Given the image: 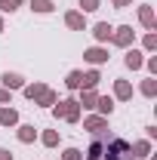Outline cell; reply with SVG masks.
I'll return each mask as SVG.
<instances>
[{
  "mask_svg": "<svg viewBox=\"0 0 157 160\" xmlns=\"http://www.w3.org/2000/svg\"><path fill=\"white\" fill-rule=\"evenodd\" d=\"M96 99H99L96 89H83V92H80V99H77L80 111H96Z\"/></svg>",
  "mask_w": 157,
  "mask_h": 160,
  "instance_id": "obj_16",
  "label": "cell"
},
{
  "mask_svg": "<svg viewBox=\"0 0 157 160\" xmlns=\"http://www.w3.org/2000/svg\"><path fill=\"white\" fill-rule=\"evenodd\" d=\"M22 9V0H0V16H13V12H19Z\"/></svg>",
  "mask_w": 157,
  "mask_h": 160,
  "instance_id": "obj_24",
  "label": "cell"
},
{
  "mask_svg": "<svg viewBox=\"0 0 157 160\" xmlns=\"http://www.w3.org/2000/svg\"><path fill=\"white\" fill-rule=\"evenodd\" d=\"M28 9L37 12V16H49V12L56 9V3H53V0H28Z\"/></svg>",
  "mask_w": 157,
  "mask_h": 160,
  "instance_id": "obj_17",
  "label": "cell"
},
{
  "mask_svg": "<svg viewBox=\"0 0 157 160\" xmlns=\"http://www.w3.org/2000/svg\"><path fill=\"white\" fill-rule=\"evenodd\" d=\"M77 6H80V12L86 16V12H96L99 6H102V0H77Z\"/></svg>",
  "mask_w": 157,
  "mask_h": 160,
  "instance_id": "obj_26",
  "label": "cell"
},
{
  "mask_svg": "<svg viewBox=\"0 0 157 160\" xmlns=\"http://www.w3.org/2000/svg\"><path fill=\"white\" fill-rule=\"evenodd\" d=\"M56 102H59V92H56V89H46V92H43V96L34 102V105H40V108H53Z\"/></svg>",
  "mask_w": 157,
  "mask_h": 160,
  "instance_id": "obj_22",
  "label": "cell"
},
{
  "mask_svg": "<svg viewBox=\"0 0 157 160\" xmlns=\"http://www.w3.org/2000/svg\"><path fill=\"white\" fill-rule=\"evenodd\" d=\"M108 43H114L120 49H129L133 43H136V31H133V25H117L114 31H111V40Z\"/></svg>",
  "mask_w": 157,
  "mask_h": 160,
  "instance_id": "obj_2",
  "label": "cell"
},
{
  "mask_svg": "<svg viewBox=\"0 0 157 160\" xmlns=\"http://www.w3.org/2000/svg\"><path fill=\"white\" fill-rule=\"evenodd\" d=\"M139 25H142V28H148V31H154V25H157L154 6H139Z\"/></svg>",
  "mask_w": 157,
  "mask_h": 160,
  "instance_id": "obj_15",
  "label": "cell"
},
{
  "mask_svg": "<svg viewBox=\"0 0 157 160\" xmlns=\"http://www.w3.org/2000/svg\"><path fill=\"white\" fill-rule=\"evenodd\" d=\"M3 31H6V22H3V16H0V34H3Z\"/></svg>",
  "mask_w": 157,
  "mask_h": 160,
  "instance_id": "obj_34",
  "label": "cell"
},
{
  "mask_svg": "<svg viewBox=\"0 0 157 160\" xmlns=\"http://www.w3.org/2000/svg\"><path fill=\"white\" fill-rule=\"evenodd\" d=\"M102 148H105L102 142H93V145H89V151H86V157H83V160H102Z\"/></svg>",
  "mask_w": 157,
  "mask_h": 160,
  "instance_id": "obj_27",
  "label": "cell"
},
{
  "mask_svg": "<svg viewBox=\"0 0 157 160\" xmlns=\"http://www.w3.org/2000/svg\"><path fill=\"white\" fill-rule=\"evenodd\" d=\"M142 46H145V52H154V49H157V34H154V31H145Z\"/></svg>",
  "mask_w": 157,
  "mask_h": 160,
  "instance_id": "obj_25",
  "label": "cell"
},
{
  "mask_svg": "<svg viewBox=\"0 0 157 160\" xmlns=\"http://www.w3.org/2000/svg\"><path fill=\"white\" fill-rule=\"evenodd\" d=\"M37 139L43 142V148H59L62 136H59V129H43V132H37Z\"/></svg>",
  "mask_w": 157,
  "mask_h": 160,
  "instance_id": "obj_18",
  "label": "cell"
},
{
  "mask_svg": "<svg viewBox=\"0 0 157 160\" xmlns=\"http://www.w3.org/2000/svg\"><path fill=\"white\" fill-rule=\"evenodd\" d=\"M46 89H49V86H46L43 80H34V83H25V86H22V92H25V99H28V102H37Z\"/></svg>",
  "mask_w": 157,
  "mask_h": 160,
  "instance_id": "obj_12",
  "label": "cell"
},
{
  "mask_svg": "<svg viewBox=\"0 0 157 160\" xmlns=\"http://www.w3.org/2000/svg\"><path fill=\"white\" fill-rule=\"evenodd\" d=\"M96 111L102 117H111V114H114V99H111V96H99L96 99Z\"/></svg>",
  "mask_w": 157,
  "mask_h": 160,
  "instance_id": "obj_20",
  "label": "cell"
},
{
  "mask_svg": "<svg viewBox=\"0 0 157 160\" xmlns=\"http://www.w3.org/2000/svg\"><path fill=\"white\" fill-rule=\"evenodd\" d=\"M111 3H114L117 9H126V6H133V0H111Z\"/></svg>",
  "mask_w": 157,
  "mask_h": 160,
  "instance_id": "obj_33",
  "label": "cell"
},
{
  "mask_svg": "<svg viewBox=\"0 0 157 160\" xmlns=\"http://www.w3.org/2000/svg\"><path fill=\"white\" fill-rule=\"evenodd\" d=\"M111 99L114 102H129L133 99V83H129V80H114V96H111Z\"/></svg>",
  "mask_w": 157,
  "mask_h": 160,
  "instance_id": "obj_9",
  "label": "cell"
},
{
  "mask_svg": "<svg viewBox=\"0 0 157 160\" xmlns=\"http://www.w3.org/2000/svg\"><path fill=\"white\" fill-rule=\"evenodd\" d=\"M83 129L93 132V136H99V132L108 129V117H102V114H89V117H83Z\"/></svg>",
  "mask_w": 157,
  "mask_h": 160,
  "instance_id": "obj_6",
  "label": "cell"
},
{
  "mask_svg": "<svg viewBox=\"0 0 157 160\" xmlns=\"http://www.w3.org/2000/svg\"><path fill=\"white\" fill-rule=\"evenodd\" d=\"M111 31H114V25H111V22H96L89 34H93V40H96V43H102V46H105V43L111 40Z\"/></svg>",
  "mask_w": 157,
  "mask_h": 160,
  "instance_id": "obj_7",
  "label": "cell"
},
{
  "mask_svg": "<svg viewBox=\"0 0 157 160\" xmlns=\"http://www.w3.org/2000/svg\"><path fill=\"white\" fill-rule=\"evenodd\" d=\"M129 157H136V160L151 157V142H148V139H139L136 145H129Z\"/></svg>",
  "mask_w": 157,
  "mask_h": 160,
  "instance_id": "obj_14",
  "label": "cell"
},
{
  "mask_svg": "<svg viewBox=\"0 0 157 160\" xmlns=\"http://www.w3.org/2000/svg\"><path fill=\"white\" fill-rule=\"evenodd\" d=\"M62 160H83V151L80 148H65L62 151Z\"/></svg>",
  "mask_w": 157,
  "mask_h": 160,
  "instance_id": "obj_28",
  "label": "cell"
},
{
  "mask_svg": "<svg viewBox=\"0 0 157 160\" xmlns=\"http://www.w3.org/2000/svg\"><path fill=\"white\" fill-rule=\"evenodd\" d=\"M80 83H83V71H68L65 86H68V89H80Z\"/></svg>",
  "mask_w": 157,
  "mask_h": 160,
  "instance_id": "obj_23",
  "label": "cell"
},
{
  "mask_svg": "<svg viewBox=\"0 0 157 160\" xmlns=\"http://www.w3.org/2000/svg\"><path fill=\"white\" fill-rule=\"evenodd\" d=\"M83 59L89 62L93 68H99V65H108V59H111V56H108V46H102V43H96V46H89V49L83 52Z\"/></svg>",
  "mask_w": 157,
  "mask_h": 160,
  "instance_id": "obj_4",
  "label": "cell"
},
{
  "mask_svg": "<svg viewBox=\"0 0 157 160\" xmlns=\"http://www.w3.org/2000/svg\"><path fill=\"white\" fill-rule=\"evenodd\" d=\"M0 160H16V154H13L9 148H0Z\"/></svg>",
  "mask_w": 157,
  "mask_h": 160,
  "instance_id": "obj_32",
  "label": "cell"
},
{
  "mask_svg": "<svg viewBox=\"0 0 157 160\" xmlns=\"http://www.w3.org/2000/svg\"><path fill=\"white\" fill-rule=\"evenodd\" d=\"M99 83H102V74H99V68H89V71H83V83H80V89H96Z\"/></svg>",
  "mask_w": 157,
  "mask_h": 160,
  "instance_id": "obj_19",
  "label": "cell"
},
{
  "mask_svg": "<svg viewBox=\"0 0 157 160\" xmlns=\"http://www.w3.org/2000/svg\"><path fill=\"white\" fill-rule=\"evenodd\" d=\"M25 83H28V80L22 77L19 71H3V74H0V86H3V89H9V92H16V89H22Z\"/></svg>",
  "mask_w": 157,
  "mask_h": 160,
  "instance_id": "obj_5",
  "label": "cell"
},
{
  "mask_svg": "<svg viewBox=\"0 0 157 160\" xmlns=\"http://www.w3.org/2000/svg\"><path fill=\"white\" fill-rule=\"evenodd\" d=\"M0 105H13V92L0 86Z\"/></svg>",
  "mask_w": 157,
  "mask_h": 160,
  "instance_id": "obj_30",
  "label": "cell"
},
{
  "mask_svg": "<svg viewBox=\"0 0 157 160\" xmlns=\"http://www.w3.org/2000/svg\"><path fill=\"white\" fill-rule=\"evenodd\" d=\"M65 25H68L71 31H86V16H83L80 9H68V12H65Z\"/></svg>",
  "mask_w": 157,
  "mask_h": 160,
  "instance_id": "obj_10",
  "label": "cell"
},
{
  "mask_svg": "<svg viewBox=\"0 0 157 160\" xmlns=\"http://www.w3.org/2000/svg\"><path fill=\"white\" fill-rule=\"evenodd\" d=\"M145 139H148V142L157 139V126H145Z\"/></svg>",
  "mask_w": 157,
  "mask_h": 160,
  "instance_id": "obj_31",
  "label": "cell"
},
{
  "mask_svg": "<svg viewBox=\"0 0 157 160\" xmlns=\"http://www.w3.org/2000/svg\"><path fill=\"white\" fill-rule=\"evenodd\" d=\"M139 92H142L145 99H154L157 96V77H145L142 83H139Z\"/></svg>",
  "mask_w": 157,
  "mask_h": 160,
  "instance_id": "obj_21",
  "label": "cell"
},
{
  "mask_svg": "<svg viewBox=\"0 0 157 160\" xmlns=\"http://www.w3.org/2000/svg\"><path fill=\"white\" fill-rule=\"evenodd\" d=\"M123 65H126L129 71H142V65H145V52L136 49V46H129V49H126V56H123Z\"/></svg>",
  "mask_w": 157,
  "mask_h": 160,
  "instance_id": "obj_8",
  "label": "cell"
},
{
  "mask_svg": "<svg viewBox=\"0 0 157 160\" xmlns=\"http://www.w3.org/2000/svg\"><path fill=\"white\" fill-rule=\"evenodd\" d=\"M102 154H105V160H129V142L111 139L108 148H102Z\"/></svg>",
  "mask_w": 157,
  "mask_h": 160,
  "instance_id": "obj_3",
  "label": "cell"
},
{
  "mask_svg": "<svg viewBox=\"0 0 157 160\" xmlns=\"http://www.w3.org/2000/svg\"><path fill=\"white\" fill-rule=\"evenodd\" d=\"M142 68H148V77H157V56H148Z\"/></svg>",
  "mask_w": 157,
  "mask_h": 160,
  "instance_id": "obj_29",
  "label": "cell"
},
{
  "mask_svg": "<svg viewBox=\"0 0 157 160\" xmlns=\"http://www.w3.org/2000/svg\"><path fill=\"white\" fill-rule=\"evenodd\" d=\"M22 120H19V111L16 108H9V105H3L0 108V126H6V129H16Z\"/></svg>",
  "mask_w": 157,
  "mask_h": 160,
  "instance_id": "obj_11",
  "label": "cell"
},
{
  "mask_svg": "<svg viewBox=\"0 0 157 160\" xmlns=\"http://www.w3.org/2000/svg\"><path fill=\"white\" fill-rule=\"evenodd\" d=\"M49 111H53V117H56V120H65V123H77V120H80L77 99H59Z\"/></svg>",
  "mask_w": 157,
  "mask_h": 160,
  "instance_id": "obj_1",
  "label": "cell"
},
{
  "mask_svg": "<svg viewBox=\"0 0 157 160\" xmlns=\"http://www.w3.org/2000/svg\"><path fill=\"white\" fill-rule=\"evenodd\" d=\"M16 139H19L22 145L37 142V129H34V123H19V126H16Z\"/></svg>",
  "mask_w": 157,
  "mask_h": 160,
  "instance_id": "obj_13",
  "label": "cell"
}]
</instances>
